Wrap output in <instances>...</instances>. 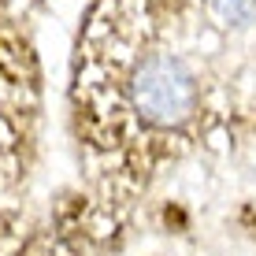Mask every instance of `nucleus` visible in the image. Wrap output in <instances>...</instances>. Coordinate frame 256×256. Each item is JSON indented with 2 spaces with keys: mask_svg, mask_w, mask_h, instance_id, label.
I'll return each instance as SVG.
<instances>
[{
  "mask_svg": "<svg viewBox=\"0 0 256 256\" xmlns=\"http://www.w3.org/2000/svg\"><path fill=\"white\" fill-rule=\"evenodd\" d=\"M178 12L193 15V22H208L212 30H249L256 22V0H171Z\"/></svg>",
  "mask_w": 256,
  "mask_h": 256,
  "instance_id": "nucleus-2",
  "label": "nucleus"
},
{
  "mask_svg": "<svg viewBox=\"0 0 256 256\" xmlns=\"http://www.w3.org/2000/svg\"><path fill=\"white\" fill-rule=\"evenodd\" d=\"M171 0H93L74 41V138L104 197H126L216 134L223 108Z\"/></svg>",
  "mask_w": 256,
  "mask_h": 256,
  "instance_id": "nucleus-1",
  "label": "nucleus"
}]
</instances>
